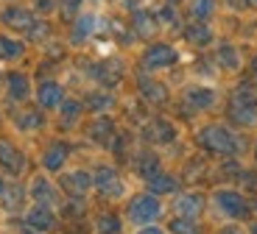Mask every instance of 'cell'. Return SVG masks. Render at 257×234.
I'll return each mask as SVG.
<instances>
[{
    "label": "cell",
    "instance_id": "6da1fadb",
    "mask_svg": "<svg viewBox=\"0 0 257 234\" xmlns=\"http://www.w3.org/2000/svg\"><path fill=\"white\" fill-rule=\"evenodd\" d=\"M199 145L207 148L210 153H221V156H232L240 151V139L229 131L226 126H204L199 131Z\"/></svg>",
    "mask_w": 257,
    "mask_h": 234
},
{
    "label": "cell",
    "instance_id": "7a4b0ae2",
    "mask_svg": "<svg viewBox=\"0 0 257 234\" xmlns=\"http://www.w3.org/2000/svg\"><path fill=\"white\" fill-rule=\"evenodd\" d=\"M160 215H162V203H160V195H154V192L135 195L126 206V217L135 226H148V223H154Z\"/></svg>",
    "mask_w": 257,
    "mask_h": 234
},
{
    "label": "cell",
    "instance_id": "3957f363",
    "mask_svg": "<svg viewBox=\"0 0 257 234\" xmlns=\"http://www.w3.org/2000/svg\"><path fill=\"white\" fill-rule=\"evenodd\" d=\"M229 114L232 120L240 123V126H254L257 123V103H254V95L246 87H238V92L232 95Z\"/></svg>",
    "mask_w": 257,
    "mask_h": 234
},
{
    "label": "cell",
    "instance_id": "277c9868",
    "mask_svg": "<svg viewBox=\"0 0 257 234\" xmlns=\"http://www.w3.org/2000/svg\"><path fill=\"white\" fill-rule=\"evenodd\" d=\"M179 62V53H176V48H171V45H148L146 53H143V67L148 70V73H154V70H165V67H174V64Z\"/></svg>",
    "mask_w": 257,
    "mask_h": 234
},
{
    "label": "cell",
    "instance_id": "5b68a950",
    "mask_svg": "<svg viewBox=\"0 0 257 234\" xmlns=\"http://www.w3.org/2000/svg\"><path fill=\"white\" fill-rule=\"evenodd\" d=\"M26 153L20 151L9 137H0V170H6L9 176H23L26 173Z\"/></svg>",
    "mask_w": 257,
    "mask_h": 234
},
{
    "label": "cell",
    "instance_id": "8992f818",
    "mask_svg": "<svg viewBox=\"0 0 257 234\" xmlns=\"http://www.w3.org/2000/svg\"><path fill=\"white\" fill-rule=\"evenodd\" d=\"M212 201H215V206H218L226 217H232V220H240V217L249 215V203H246L243 195L235 192V190H215L212 192Z\"/></svg>",
    "mask_w": 257,
    "mask_h": 234
},
{
    "label": "cell",
    "instance_id": "52a82bcc",
    "mask_svg": "<svg viewBox=\"0 0 257 234\" xmlns=\"http://www.w3.org/2000/svg\"><path fill=\"white\" fill-rule=\"evenodd\" d=\"M92 187H95L103 198H120L123 192H126V187H123L117 170L115 167H106V165L98 167V170L92 173Z\"/></svg>",
    "mask_w": 257,
    "mask_h": 234
},
{
    "label": "cell",
    "instance_id": "ba28073f",
    "mask_svg": "<svg viewBox=\"0 0 257 234\" xmlns=\"http://www.w3.org/2000/svg\"><path fill=\"white\" fill-rule=\"evenodd\" d=\"M23 220H26L28 228H34V231L45 234V231H53V228L59 226L56 215H53L51 206H42V203H31L28 206V212L23 215Z\"/></svg>",
    "mask_w": 257,
    "mask_h": 234
},
{
    "label": "cell",
    "instance_id": "9c48e42d",
    "mask_svg": "<svg viewBox=\"0 0 257 234\" xmlns=\"http://www.w3.org/2000/svg\"><path fill=\"white\" fill-rule=\"evenodd\" d=\"M28 198H31L34 203H42V206H59V187L51 181V178L45 176H37L31 178V184H28Z\"/></svg>",
    "mask_w": 257,
    "mask_h": 234
},
{
    "label": "cell",
    "instance_id": "30bf717a",
    "mask_svg": "<svg viewBox=\"0 0 257 234\" xmlns=\"http://www.w3.org/2000/svg\"><path fill=\"white\" fill-rule=\"evenodd\" d=\"M0 23L14 28V31H31V26L37 20H34V12L26 6H6L0 12Z\"/></svg>",
    "mask_w": 257,
    "mask_h": 234
},
{
    "label": "cell",
    "instance_id": "8fae6325",
    "mask_svg": "<svg viewBox=\"0 0 257 234\" xmlns=\"http://www.w3.org/2000/svg\"><path fill=\"white\" fill-rule=\"evenodd\" d=\"M62 190L70 192V195H87L92 190V173L87 170H70L62 176Z\"/></svg>",
    "mask_w": 257,
    "mask_h": 234
},
{
    "label": "cell",
    "instance_id": "7c38bea8",
    "mask_svg": "<svg viewBox=\"0 0 257 234\" xmlns=\"http://www.w3.org/2000/svg\"><path fill=\"white\" fill-rule=\"evenodd\" d=\"M64 101V92H62V87H59L56 81H42L37 87V103H39V109H59V103Z\"/></svg>",
    "mask_w": 257,
    "mask_h": 234
},
{
    "label": "cell",
    "instance_id": "4fadbf2b",
    "mask_svg": "<svg viewBox=\"0 0 257 234\" xmlns=\"http://www.w3.org/2000/svg\"><path fill=\"white\" fill-rule=\"evenodd\" d=\"M3 81H6V95L12 98V101L23 103L28 95H31V81H28L26 73H9Z\"/></svg>",
    "mask_w": 257,
    "mask_h": 234
},
{
    "label": "cell",
    "instance_id": "5bb4252c",
    "mask_svg": "<svg viewBox=\"0 0 257 234\" xmlns=\"http://www.w3.org/2000/svg\"><path fill=\"white\" fill-rule=\"evenodd\" d=\"M26 198H28L26 187L17 184V181H12V184H6V190H3V195H0V206L6 209V212H20V209L26 206Z\"/></svg>",
    "mask_w": 257,
    "mask_h": 234
},
{
    "label": "cell",
    "instance_id": "9a60e30c",
    "mask_svg": "<svg viewBox=\"0 0 257 234\" xmlns=\"http://www.w3.org/2000/svg\"><path fill=\"white\" fill-rule=\"evenodd\" d=\"M174 209H176V215H182V217H196L204 209V198L199 192H179L174 198Z\"/></svg>",
    "mask_w": 257,
    "mask_h": 234
},
{
    "label": "cell",
    "instance_id": "2e32d148",
    "mask_svg": "<svg viewBox=\"0 0 257 234\" xmlns=\"http://www.w3.org/2000/svg\"><path fill=\"white\" fill-rule=\"evenodd\" d=\"M67 156H70V148L64 145V142H51V145L45 148V153H42V167L51 170V173H56V170L64 167Z\"/></svg>",
    "mask_w": 257,
    "mask_h": 234
},
{
    "label": "cell",
    "instance_id": "e0dca14e",
    "mask_svg": "<svg viewBox=\"0 0 257 234\" xmlns=\"http://www.w3.org/2000/svg\"><path fill=\"white\" fill-rule=\"evenodd\" d=\"M143 137L148 139V142H171V139L176 137V128L171 126V123L165 120V117H157V120H151L146 126V131H143Z\"/></svg>",
    "mask_w": 257,
    "mask_h": 234
},
{
    "label": "cell",
    "instance_id": "ac0fdd59",
    "mask_svg": "<svg viewBox=\"0 0 257 234\" xmlns=\"http://www.w3.org/2000/svg\"><path fill=\"white\" fill-rule=\"evenodd\" d=\"M185 103H190L196 112L199 109H210L215 103V92L207 87H190V89H185Z\"/></svg>",
    "mask_w": 257,
    "mask_h": 234
},
{
    "label": "cell",
    "instance_id": "d6986e66",
    "mask_svg": "<svg viewBox=\"0 0 257 234\" xmlns=\"http://www.w3.org/2000/svg\"><path fill=\"white\" fill-rule=\"evenodd\" d=\"M23 53H26V45L20 39L9 37V34H0V62H17Z\"/></svg>",
    "mask_w": 257,
    "mask_h": 234
},
{
    "label": "cell",
    "instance_id": "ffe728a7",
    "mask_svg": "<svg viewBox=\"0 0 257 234\" xmlns=\"http://www.w3.org/2000/svg\"><path fill=\"white\" fill-rule=\"evenodd\" d=\"M146 187L148 192H154V195H162V192H176V187H179V181H176L174 176H168V173H154L151 178H146Z\"/></svg>",
    "mask_w": 257,
    "mask_h": 234
},
{
    "label": "cell",
    "instance_id": "44dd1931",
    "mask_svg": "<svg viewBox=\"0 0 257 234\" xmlns=\"http://www.w3.org/2000/svg\"><path fill=\"white\" fill-rule=\"evenodd\" d=\"M90 137L95 139V142H109L112 137H115V126H112V120L106 117V114H98L95 120H92V126H90Z\"/></svg>",
    "mask_w": 257,
    "mask_h": 234
},
{
    "label": "cell",
    "instance_id": "7402d4cb",
    "mask_svg": "<svg viewBox=\"0 0 257 234\" xmlns=\"http://www.w3.org/2000/svg\"><path fill=\"white\" fill-rule=\"evenodd\" d=\"M112 106H115V98L109 92H92V95H87V109L92 114H106Z\"/></svg>",
    "mask_w": 257,
    "mask_h": 234
},
{
    "label": "cell",
    "instance_id": "603a6c76",
    "mask_svg": "<svg viewBox=\"0 0 257 234\" xmlns=\"http://www.w3.org/2000/svg\"><path fill=\"white\" fill-rule=\"evenodd\" d=\"M185 37H187V42H193V45L201 48V45H210L212 31H210V26H204V23H196V26H187Z\"/></svg>",
    "mask_w": 257,
    "mask_h": 234
},
{
    "label": "cell",
    "instance_id": "cb8c5ba5",
    "mask_svg": "<svg viewBox=\"0 0 257 234\" xmlns=\"http://www.w3.org/2000/svg\"><path fill=\"white\" fill-rule=\"evenodd\" d=\"M95 234H120V217L109 215V212L98 215L95 217Z\"/></svg>",
    "mask_w": 257,
    "mask_h": 234
},
{
    "label": "cell",
    "instance_id": "d4e9b609",
    "mask_svg": "<svg viewBox=\"0 0 257 234\" xmlns=\"http://www.w3.org/2000/svg\"><path fill=\"white\" fill-rule=\"evenodd\" d=\"M132 23H135V31L140 34V37H151V34L157 31V20L151 17L148 12H135Z\"/></svg>",
    "mask_w": 257,
    "mask_h": 234
},
{
    "label": "cell",
    "instance_id": "484cf974",
    "mask_svg": "<svg viewBox=\"0 0 257 234\" xmlns=\"http://www.w3.org/2000/svg\"><path fill=\"white\" fill-rule=\"evenodd\" d=\"M81 109H84V106L76 101V98H67V101L59 103V112H62V123H64V126H73V123L78 120Z\"/></svg>",
    "mask_w": 257,
    "mask_h": 234
},
{
    "label": "cell",
    "instance_id": "4316f807",
    "mask_svg": "<svg viewBox=\"0 0 257 234\" xmlns=\"http://www.w3.org/2000/svg\"><path fill=\"white\" fill-rule=\"evenodd\" d=\"M95 31V17L92 14H84V17L76 20V28H73V39L76 42H84V39L90 37V34Z\"/></svg>",
    "mask_w": 257,
    "mask_h": 234
},
{
    "label": "cell",
    "instance_id": "83f0119b",
    "mask_svg": "<svg viewBox=\"0 0 257 234\" xmlns=\"http://www.w3.org/2000/svg\"><path fill=\"white\" fill-rule=\"evenodd\" d=\"M140 89H143V98H148V101H154V103H162V101H168V89L162 87V84L140 81Z\"/></svg>",
    "mask_w": 257,
    "mask_h": 234
},
{
    "label": "cell",
    "instance_id": "f1b7e54d",
    "mask_svg": "<svg viewBox=\"0 0 257 234\" xmlns=\"http://www.w3.org/2000/svg\"><path fill=\"white\" fill-rule=\"evenodd\" d=\"M218 64L224 70H238V64H240L238 51H235L232 45H221V48H218Z\"/></svg>",
    "mask_w": 257,
    "mask_h": 234
},
{
    "label": "cell",
    "instance_id": "f546056e",
    "mask_svg": "<svg viewBox=\"0 0 257 234\" xmlns=\"http://www.w3.org/2000/svg\"><path fill=\"white\" fill-rule=\"evenodd\" d=\"M137 173H140L143 178H151L154 173H160V159H157L154 153H143L140 162H137Z\"/></svg>",
    "mask_w": 257,
    "mask_h": 234
},
{
    "label": "cell",
    "instance_id": "4dcf8cb0",
    "mask_svg": "<svg viewBox=\"0 0 257 234\" xmlns=\"http://www.w3.org/2000/svg\"><path fill=\"white\" fill-rule=\"evenodd\" d=\"M14 123H17V128H23V131H34V128L42 126V114L39 112H20L17 117H14Z\"/></svg>",
    "mask_w": 257,
    "mask_h": 234
},
{
    "label": "cell",
    "instance_id": "1f68e13d",
    "mask_svg": "<svg viewBox=\"0 0 257 234\" xmlns=\"http://www.w3.org/2000/svg\"><path fill=\"white\" fill-rule=\"evenodd\" d=\"M171 234H199V226H196V217H174L171 220Z\"/></svg>",
    "mask_w": 257,
    "mask_h": 234
},
{
    "label": "cell",
    "instance_id": "d6a6232c",
    "mask_svg": "<svg viewBox=\"0 0 257 234\" xmlns=\"http://www.w3.org/2000/svg\"><path fill=\"white\" fill-rule=\"evenodd\" d=\"M187 9H190V14L196 20H207L212 14V9H215V0H190Z\"/></svg>",
    "mask_w": 257,
    "mask_h": 234
},
{
    "label": "cell",
    "instance_id": "836d02e7",
    "mask_svg": "<svg viewBox=\"0 0 257 234\" xmlns=\"http://www.w3.org/2000/svg\"><path fill=\"white\" fill-rule=\"evenodd\" d=\"M78 6H81V0H62V14H64V20H73V17H76Z\"/></svg>",
    "mask_w": 257,
    "mask_h": 234
},
{
    "label": "cell",
    "instance_id": "e575fe53",
    "mask_svg": "<svg viewBox=\"0 0 257 234\" xmlns=\"http://www.w3.org/2000/svg\"><path fill=\"white\" fill-rule=\"evenodd\" d=\"M135 234H168V231L160 228V226H154V223H148V226H137Z\"/></svg>",
    "mask_w": 257,
    "mask_h": 234
},
{
    "label": "cell",
    "instance_id": "d590c367",
    "mask_svg": "<svg viewBox=\"0 0 257 234\" xmlns=\"http://www.w3.org/2000/svg\"><path fill=\"white\" fill-rule=\"evenodd\" d=\"M53 6H56L53 0H37V9H39V12H53Z\"/></svg>",
    "mask_w": 257,
    "mask_h": 234
},
{
    "label": "cell",
    "instance_id": "8d00e7d4",
    "mask_svg": "<svg viewBox=\"0 0 257 234\" xmlns=\"http://www.w3.org/2000/svg\"><path fill=\"white\" fill-rule=\"evenodd\" d=\"M221 234H240V231H238V228H235V226H226V228H224V231H221Z\"/></svg>",
    "mask_w": 257,
    "mask_h": 234
},
{
    "label": "cell",
    "instance_id": "74e56055",
    "mask_svg": "<svg viewBox=\"0 0 257 234\" xmlns=\"http://www.w3.org/2000/svg\"><path fill=\"white\" fill-rule=\"evenodd\" d=\"M251 76H257V56L251 59Z\"/></svg>",
    "mask_w": 257,
    "mask_h": 234
},
{
    "label": "cell",
    "instance_id": "f35d334b",
    "mask_svg": "<svg viewBox=\"0 0 257 234\" xmlns=\"http://www.w3.org/2000/svg\"><path fill=\"white\" fill-rule=\"evenodd\" d=\"M3 190H6V178L0 176V195H3Z\"/></svg>",
    "mask_w": 257,
    "mask_h": 234
},
{
    "label": "cell",
    "instance_id": "ab89813d",
    "mask_svg": "<svg viewBox=\"0 0 257 234\" xmlns=\"http://www.w3.org/2000/svg\"><path fill=\"white\" fill-rule=\"evenodd\" d=\"M20 234H39V231H34V228H28V226H26V228H23Z\"/></svg>",
    "mask_w": 257,
    "mask_h": 234
},
{
    "label": "cell",
    "instance_id": "60d3db41",
    "mask_svg": "<svg viewBox=\"0 0 257 234\" xmlns=\"http://www.w3.org/2000/svg\"><path fill=\"white\" fill-rule=\"evenodd\" d=\"M246 3H249V6H257V0H246Z\"/></svg>",
    "mask_w": 257,
    "mask_h": 234
},
{
    "label": "cell",
    "instance_id": "b9f144b4",
    "mask_svg": "<svg viewBox=\"0 0 257 234\" xmlns=\"http://www.w3.org/2000/svg\"><path fill=\"white\" fill-rule=\"evenodd\" d=\"M251 234H257V223H254V226H251Z\"/></svg>",
    "mask_w": 257,
    "mask_h": 234
},
{
    "label": "cell",
    "instance_id": "7bdbcfd3",
    "mask_svg": "<svg viewBox=\"0 0 257 234\" xmlns=\"http://www.w3.org/2000/svg\"><path fill=\"white\" fill-rule=\"evenodd\" d=\"M168 3H171V6H174V3H179V0H168Z\"/></svg>",
    "mask_w": 257,
    "mask_h": 234
},
{
    "label": "cell",
    "instance_id": "ee69618b",
    "mask_svg": "<svg viewBox=\"0 0 257 234\" xmlns=\"http://www.w3.org/2000/svg\"><path fill=\"white\" fill-rule=\"evenodd\" d=\"M254 159H257V148H254Z\"/></svg>",
    "mask_w": 257,
    "mask_h": 234
},
{
    "label": "cell",
    "instance_id": "f6af8a7d",
    "mask_svg": "<svg viewBox=\"0 0 257 234\" xmlns=\"http://www.w3.org/2000/svg\"><path fill=\"white\" fill-rule=\"evenodd\" d=\"M0 81H3V76H0Z\"/></svg>",
    "mask_w": 257,
    "mask_h": 234
}]
</instances>
